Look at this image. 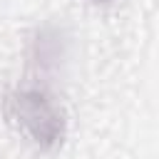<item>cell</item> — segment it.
<instances>
[{
	"label": "cell",
	"mask_w": 159,
	"mask_h": 159,
	"mask_svg": "<svg viewBox=\"0 0 159 159\" xmlns=\"http://www.w3.org/2000/svg\"><path fill=\"white\" fill-rule=\"evenodd\" d=\"M7 117L40 147L55 149L65 137V112L42 87H22L7 97Z\"/></svg>",
	"instance_id": "obj_1"
},
{
	"label": "cell",
	"mask_w": 159,
	"mask_h": 159,
	"mask_svg": "<svg viewBox=\"0 0 159 159\" xmlns=\"http://www.w3.org/2000/svg\"><path fill=\"white\" fill-rule=\"evenodd\" d=\"M89 2H94V5H109V2H114V0H89Z\"/></svg>",
	"instance_id": "obj_2"
}]
</instances>
